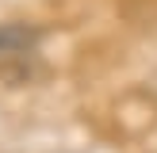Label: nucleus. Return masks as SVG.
<instances>
[{
  "instance_id": "1",
  "label": "nucleus",
  "mask_w": 157,
  "mask_h": 153,
  "mask_svg": "<svg viewBox=\"0 0 157 153\" xmlns=\"http://www.w3.org/2000/svg\"><path fill=\"white\" fill-rule=\"evenodd\" d=\"M38 38H42V31L31 23H4L0 27V58H27V54H35Z\"/></svg>"
}]
</instances>
